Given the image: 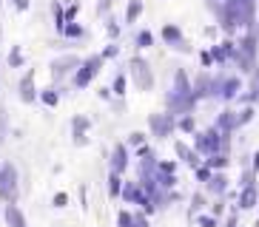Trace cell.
Wrapping results in <instances>:
<instances>
[{
	"instance_id": "obj_1",
	"label": "cell",
	"mask_w": 259,
	"mask_h": 227,
	"mask_svg": "<svg viewBox=\"0 0 259 227\" xmlns=\"http://www.w3.org/2000/svg\"><path fill=\"white\" fill-rule=\"evenodd\" d=\"M165 102H168V114L171 117H185V114H194V108H197L199 99L194 97V85H191L188 74H185L183 68L174 71V85L168 91Z\"/></svg>"
},
{
	"instance_id": "obj_2",
	"label": "cell",
	"mask_w": 259,
	"mask_h": 227,
	"mask_svg": "<svg viewBox=\"0 0 259 227\" xmlns=\"http://www.w3.org/2000/svg\"><path fill=\"white\" fill-rule=\"evenodd\" d=\"M256 60H259V23L245 29V34L239 37V43L234 48V57H231V63L239 68V74H251L259 66Z\"/></svg>"
},
{
	"instance_id": "obj_3",
	"label": "cell",
	"mask_w": 259,
	"mask_h": 227,
	"mask_svg": "<svg viewBox=\"0 0 259 227\" xmlns=\"http://www.w3.org/2000/svg\"><path fill=\"white\" fill-rule=\"evenodd\" d=\"M20 196V176H17V167L12 162H3L0 167V199L6 204H15Z\"/></svg>"
},
{
	"instance_id": "obj_4",
	"label": "cell",
	"mask_w": 259,
	"mask_h": 227,
	"mask_svg": "<svg viewBox=\"0 0 259 227\" xmlns=\"http://www.w3.org/2000/svg\"><path fill=\"white\" fill-rule=\"evenodd\" d=\"M128 77L134 80V85H137L140 91L154 88V71H151V66H148V60L140 57V54H134L128 60Z\"/></svg>"
},
{
	"instance_id": "obj_5",
	"label": "cell",
	"mask_w": 259,
	"mask_h": 227,
	"mask_svg": "<svg viewBox=\"0 0 259 227\" xmlns=\"http://www.w3.org/2000/svg\"><path fill=\"white\" fill-rule=\"evenodd\" d=\"M222 142H225V134H220L217 128L199 131L194 136V151L202 156H213V153H222Z\"/></svg>"
},
{
	"instance_id": "obj_6",
	"label": "cell",
	"mask_w": 259,
	"mask_h": 227,
	"mask_svg": "<svg viewBox=\"0 0 259 227\" xmlns=\"http://www.w3.org/2000/svg\"><path fill=\"white\" fill-rule=\"evenodd\" d=\"M103 66H106L103 54H92V57H85V60L80 63V68L74 71V85H77V88H89L92 80L103 71Z\"/></svg>"
},
{
	"instance_id": "obj_7",
	"label": "cell",
	"mask_w": 259,
	"mask_h": 227,
	"mask_svg": "<svg viewBox=\"0 0 259 227\" xmlns=\"http://www.w3.org/2000/svg\"><path fill=\"white\" fill-rule=\"evenodd\" d=\"M239 91H242V80L234 74H220L217 80H213V97L222 99V102H231L234 97H239Z\"/></svg>"
},
{
	"instance_id": "obj_8",
	"label": "cell",
	"mask_w": 259,
	"mask_h": 227,
	"mask_svg": "<svg viewBox=\"0 0 259 227\" xmlns=\"http://www.w3.org/2000/svg\"><path fill=\"white\" fill-rule=\"evenodd\" d=\"M160 37H162V43H165V45H171L174 51H183V54H188V51H191L188 40H185L183 29H180L177 23H165V26L160 29Z\"/></svg>"
},
{
	"instance_id": "obj_9",
	"label": "cell",
	"mask_w": 259,
	"mask_h": 227,
	"mask_svg": "<svg viewBox=\"0 0 259 227\" xmlns=\"http://www.w3.org/2000/svg\"><path fill=\"white\" fill-rule=\"evenodd\" d=\"M174 128H177V120L171 114H151L148 117V131L157 139H168V136L174 134Z\"/></svg>"
},
{
	"instance_id": "obj_10",
	"label": "cell",
	"mask_w": 259,
	"mask_h": 227,
	"mask_svg": "<svg viewBox=\"0 0 259 227\" xmlns=\"http://www.w3.org/2000/svg\"><path fill=\"white\" fill-rule=\"evenodd\" d=\"M80 57H74V54H63V57H57V60L52 63V77L54 80H63L66 74H74L77 68H80Z\"/></svg>"
},
{
	"instance_id": "obj_11",
	"label": "cell",
	"mask_w": 259,
	"mask_h": 227,
	"mask_svg": "<svg viewBox=\"0 0 259 227\" xmlns=\"http://www.w3.org/2000/svg\"><path fill=\"white\" fill-rule=\"evenodd\" d=\"M213 128L220 131V134H234V131L242 128V122H239V111H234V108H225V111L217 117V122H213Z\"/></svg>"
},
{
	"instance_id": "obj_12",
	"label": "cell",
	"mask_w": 259,
	"mask_h": 227,
	"mask_svg": "<svg viewBox=\"0 0 259 227\" xmlns=\"http://www.w3.org/2000/svg\"><path fill=\"white\" fill-rule=\"evenodd\" d=\"M213 80H217V77H211L208 71H199V74L191 80V85H194V97L197 99L213 97Z\"/></svg>"
},
{
	"instance_id": "obj_13",
	"label": "cell",
	"mask_w": 259,
	"mask_h": 227,
	"mask_svg": "<svg viewBox=\"0 0 259 227\" xmlns=\"http://www.w3.org/2000/svg\"><path fill=\"white\" fill-rule=\"evenodd\" d=\"M128 159H131V153H128V145L125 142H117L114 145V151H111V174H125V167H128Z\"/></svg>"
},
{
	"instance_id": "obj_14",
	"label": "cell",
	"mask_w": 259,
	"mask_h": 227,
	"mask_svg": "<svg viewBox=\"0 0 259 227\" xmlns=\"http://www.w3.org/2000/svg\"><path fill=\"white\" fill-rule=\"evenodd\" d=\"M234 48H236V40H231V37H225L222 43L211 45L213 63H231V57H234Z\"/></svg>"
},
{
	"instance_id": "obj_15",
	"label": "cell",
	"mask_w": 259,
	"mask_h": 227,
	"mask_svg": "<svg viewBox=\"0 0 259 227\" xmlns=\"http://www.w3.org/2000/svg\"><path fill=\"white\" fill-rule=\"evenodd\" d=\"M228 185H231V179L222 171H213L211 174V179L205 182V190L211 193V196H225V190H228Z\"/></svg>"
},
{
	"instance_id": "obj_16",
	"label": "cell",
	"mask_w": 259,
	"mask_h": 227,
	"mask_svg": "<svg viewBox=\"0 0 259 227\" xmlns=\"http://www.w3.org/2000/svg\"><path fill=\"white\" fill-rule=\"evenodd\" d=\"M259 202V190L256 185H248V188L239 190V199H236V204H239V210H253Z\"/></svg>"
},
{
	"instance_id": "obj_17",
	"label": "cell",
	"mask_w": 259,
	"mask_h": 227,
	"mask_svg": "<svg viewBox=\"0 0 259 227\" xmlns=\"http://www.w3.org/2000/svg\"><path fill=\"white\" fill-rule=\"evenodd\" d=\"M40 94H37V88H34V71H26L23 74V80H20V99L23 102H34Z\"/></svg>"
},
{
	"instance_id": "obj_18",
	"label": "cell",
	"mask_w": 259,
	"mask_h": 227,
	"mask_svg": "<svg viewBox=\"0 0 259 227\" xmlns=\"http://www.w3.org/2000/svg\"><path fill=\"white\" fill-rule=\"evenodd\" d=\"M92 128V120L89 117H74L71 120V131H74V142L77 145H85L89 139H85V131Z\"/></svg>"
},
{
	"instance_id": "obj_19",
	"label": "cell",
	"mask_w": 259,
	"mask_h": 227,
	"mask_svg": "<svg viewBox=\"0 0 259 227\" xmlns=\"http://www.w3.org/2000/svg\"><path fill=\"white\" fill-rule=\"evenodd\" d=\"M3 216H6V224H9V227H29V221H26L23 210H20L17 204H6Z\"/></svg>"
},
{
	"instance_id": "obj_20",
	"label": "cell",
	"mask_w": 259,
	"mask_h": 227,
	"mask_svg": "<svg viewBox=\"0 0 259 227\" xmlns=\"http://www.w3.org/2000/svg\"><path fill=\"white\" fill-rule=\"evenodd\" d=\"M174 151H177V156L183 159L185 165H191V167H199V153L194 151V148H188V145L185 142H174Z\"/></svg>"
},
{
	"instance_id": "obj_21",
	"label": "cell",
	"mask_w": 259,
	"mask_h": 227,
	"mask_svg": "<svg viewBox=\"0 0 259 227\" xmlns=\"http://www.w3.org/2000/svg\"><path fill=\"white\" fill-rule=\"evenodd\" d=\"M143 0H128L125 3V26H131V23H137L140 17H143Z\"/></svg>"
},
{
	"instance_id": "obj_22",
	"label": "cell",
	"mask_w": 259,
	"mask_h": 227,
	"mask_svg": "<svg viewBox=\"0 0 259 227\" xmlns=\"http://www.w3.org/2000/svg\"><path fill=\"white\" fill-rule=\"evenodd\" d=\"M245 102H259V66L251 71V91L248 94H242Z\"/></svg>"
},
{
	"instance_id": "obj_23",
	"label": "cell",
	"mask_w": 259,
	"mask_h": 227,
	"mask_svg": "<svg viewBox=\"0 0 259 227\" xmlns=\"http://www.w3.org/2000/svg\"><path fill=\"white\" fill-rule=\"evenodd\" d=\"M205 165L211 167V171H222V167L231 165V159H228V153H213V156L205 159Z\"/></svg>"
},
{
	"instance_id": "obj_24",
	"label": "cell",
	"mask_w": 259,
	"mask_h": 227,
	"mask_svg": "<svg viewBox=\"0 0 259 227\" xmlns=\"http://www.w3.org/2000/svg\"><path fill=\"white\" fill-rule=\"evenodd\" d=\"M60 34H66L69 40H80V37L85 34V29H83V26H80V23L74 20V23H66V29H63Z\"/></svg>"
},
{
	"instance_id": "obj_25",
	"label": "cell",
	"mask_w": 259,
	"mask_h": 227,
	"mask_svg": "<svg viewBox=\"0 0 259 227\" xmlns=\"http://www.w3.org/2000/svg\"><path fill=\"white\" fill-rule=\"evenodd\" d=\"M134 43H137V48H151V45H154V34L148 29H143V31H137Z\"/></svg>"
},
{
	"instance_id": "obj_26",
	"label": "cell",
	"mask_w": 259,
	"mask_h": 227,
	"mask_svg": "<svg viewBox=\"0 0 259 227\" xmlns=\"http://www.w3.org/2000/svg\"><path fill=\"white\" fill-rule=\"evenodd\" d=\"M120 193H122V176L111 174L108 176V196H120Z\"/></svg>"
},
{
	"instance_id": "obj_27",
	"label": "cell",
	"mask_w": 259,
	"mask_h": 227,
	"mask_svg": "<svg viewBox=\"0 0 259 227\" xmlns=\"http://www.w3.org/2000/svg\"><path fill=\"white\" fill-rule=\"evenodd\" d=\"M23 63H26V57H23V51H20V45H12V51H9V66L20 68Z\"/></svg>"
},
{
	"instance_id": "obj_28",
	"label": "cell",
	"mask_w": 259,
	"mask_h": 227,
	"mask_svg": "<svg viewBox=\"0 0 259 227\" xmlns=\"http://www.w3.org/2000/svg\"><path fill=\"white\" fill-rule=\"evenodd\" d=\"M40 99H43V105L54 108L57 102H60V94H57L54 88H46V91H40Z\"/></svg>"
},
{
	"instance_id": "obj_29",
	"label": "cell",
	"mask_w": 259,
	"mask_h": 227,
	"mask_svg": "<svg viewBox=\"0 0 259 227\" xmlns=\"http://www.w3.org/2000/svg\"><path fill=\"white\" fill-rule=\"evenodd\" d=\"M6 136H9V114H6V108L0 105V145L6 142Z\"/></svg>"
},
{
	"instance_id": "obj_30",
	"label": "cell",
	"mask_w": 259,
	"mask_h": 227,
	"mask_svg": "<svg viewBox=\"0 0 259 227\" xmlns=\"http://www.w3.org/2000/svg\"><path fill=\"white\" fill-rule=\"evenodd\" d=\"M125 85H128V80H125V74L120 71V74L114 77V85H111V91H114L117 97H122V94H125Z\"/></svg>"
},
{
	"instance_id": "obj_31",
	"label": "cell",
	"mask_w": 259,
	"mask_h": 227,
	"mask_svg": "<svg viewBox=\"0 0 259 227\" xmlns=\"http://www.w3.org/2000/svg\"><path fill=\"white\" fill-rule=\"evenodd\" d=\"M117 227H134V213L120 210L117 213Z\"/></svg>"
},
{
	"instance_id": "obj_32",
	"label": "cell",
	"mask_w": 259,
	"mask_h": 227,
	"mask_svg": "<svg viewBox=\"0 0 259 227\" xmlns=\"http://www.w3.org/2000/svg\"><path fill=\"white\" fill-rule=\"evenodd\" d=\"M177 128L185 131V134H194V114H185L183 120L177 122Z\"/></svg>"
},
{
	"instance_id": "obj_33",
	"label": "cell",
	"mask_w": 259,
	"mask_h": 227,
	"mask_svg": "<svg viewBox=\"0 0 259 227\" xmlns=\"http://www.w3.org/2000/svg\"><path fill=\"white\" fill-rule=\"evenodd\" d=\"M145 139H148V136L143 134V131H134V134H128V139H125V145H145Z\"/></svg>"
},
{
	"instance_id": "obj_34",
	"label": "cell",
	"mask_w": 259,
	"mask_h": 227,
	"mask_svg": "<svg viewBox=\"0 0 259 227\" xmlns=\"http://www.w3.org/2000/svg\"><path fill=\"white\" fill-rule=\"evenodd\" d=\"M77 15H80V3H71V6H66V23H74Z\"/></svg>"
},
{
	"instance_id": "obj_35",
	"label": "cell",
	"mask_w": 259,
	"mask_h": 227,
	"mask_svg": "<svg viewBox=\"0 0 259 227\" xmlns=\"http://www.w3.org/2000/svg\"><path fill=\"white\" fill-rule=\"evenodd\" d=\"M194 171H197V179L199 182H208V179H211V174H213V171H211V167H194Z\"/></svg>"
},
{
	"instance_id": "obj_36",
	"label": "cell",
	"mask_w": 259,
	"mask_h": 227,
	"mask_svg": "<svg viewBox=\"0 0 259 227\" xmlns=\"http://www.w3.org/2000/svg\"><path fill=\"white\" fill-rule=\"evenodd\" d=\"M117 0H100L97 3V15H106V12H111V6H114Z\"/></svg>"
},
{
	"instance_id": "obj_37",
	"label": "cell",
	"mask_w": 259,
	"mask_h": 227,
	"mask_svg": "<svg viewBox=\"0 0 259 227\" xmlns=\"http://www.w3.org/2000/svg\"><path fill=\"white\" fill-rule=\"evenodd\" d=\"M117 54H120V45H106V51H103V60H111V57H117Z\"/></svg>"
},
{
	"instance_id": "obj_38",
	"label": "cell",
	"mask_w": 259,
	"mask_h": 227,
	"mask_svg": "<svg viewBox=\"0 0 259 227\" xmlns=\"http://www.w3.org/2000/svg\"><path fill=\"white\" fill-rule=\"evenodd\" d=\"M106 31H108V37H120V23H106Z\"/></svg>"
},
{
	"instance_id": "obj_39",
	"label": "cell",
	"mask_w": 259,
	"mask_h": 227,
	"mask_svg": "<svg viewBox=\"0 0 259 227\" xmlns=\"http://www.w3.org/2000/svg\"><path fill=\"white\" fill-rule=\"evenodd\" d=\"M253 174H256V171H245V174H242V182H239V188H248V185H253Z\"/></svg>"
},
{
	"instance_id": "obj_40",
	"label": "cell",
	"mask_w": 259,
	"mask_h": 227,
	"mask_svg": "<svg viewBox=\"0 0 259 227\" xmlns=\"http://www.w3.org/2000/svg\"><path fill=\"white\" fill-rule=\"evenodd\" d=\"M251 120H253V108H245V111H239V122H242V125H248Z\"/></svg>"
},
{
	"instance_id": "obj_41",
	"label": "cell",
	"mask_w": 259,
	"mask_h": 227,
	"mask_svg": "<svg viewBox=\"0 0 259 227\" xmlns=\"http://www.w3.org/2000/svg\"><path fill=\"white\" fill-rule=\"evenodd\" d=\"M134 227H148V216L145 213H134Z\"/></svg>"
},
{
	"instance_id": "obj_42",
	"label": "cell",
	"mask_w": 259,
	"mask_h": 227,
	"mask_svg": "<svg viewBox=\"0 0 259 227\" xmlns=\"http://www.w3.org/2000/svg\"><path fill=\"white\" fill-rule=\"evenodd\" d=\"M199 224H202V227H217V216H199Z\"/></svg>"
},
{
	"instance_id": "obj_43",
	"label": "cell",
	"mask_w": 259,
	"mask_h": 227,
	"mask_svg": "<svg viewBox=\"0 0 259 227\" xmlns=\"http://www.w3.org/2000/svg\"><path fill=\"white\" fill-rule=\"evenodd\" d=\"M160 171H165V174H177V162H160Z\"/></svg>"
},
{
	"instance_id": "obj_44",
	"label": "cell",
	"mask_w": 259,
	"mask_h": 227,
	"mask_svg": "<svg viewBox=\"0 0 259 227\" xmlns=\"http://www.w3.org/2000/svg\"><path fill=\"white\" fill-rule=\"evenodd\" d=\"M66 202H69L66 193H57V196H54V207H66Z\"/></svg>"
},
{
	"instance_id": "obj_45",
	"label": "cell",
	"mask_w": 259,
	"mask_h": 227,
	"mask_svg": "<svg viewBox=\"0 0 259 227\" xmlns=\"http://www.w3.org/2000/svg\"><path fill=\"white\" fill-rule=\"evenodd\" d=\"M199 60H202V66H211V63H213V57H211V51H202V54H199Z\"/></svg>"
},
{
	"instance_id": "obj_46",
	"label": "cell",
	"mask_w": 259,
	"mask_h": 227,
	"mask_svg": "<svg viewBox=\"0 0 259 227\" xmlns=\"http://www.w3.org/2000/svg\"><path fill=\"white\" fill-rule=\"evenodd\" d=\"M12 3H15L17 12H26V9H29V0H12Z\"/></svg>"
},
{
	"instance_id": "obj_47",
	"label": "cell",
	"mask_w": 259,
	"mask_h": 227,
	"mask_svg": "<svg viewBox=\"0 0 259 227\" xmlns=\"http://www.w3.org/2000/svg\"><path fill=\"white\" fill-rule=\"evenodd\" d=\"M225 227H239V224H236V216H231V219L225 221Z\"/></svg>"
},
{
	"instance_id": "obj_48",
	"label": "cell",
	"mask_w": 259,
	"mask_h": 227,
	"mask_svg": "<svg viewBox=\"0 0 259 227\" xmlns=\"http://www.w3.org/2000/svg\"><path fill=\"white\" fill-rule=\"evenodd\" d=\"M253 171H259V151L253 153Z\"/></svg>"
},
{
	"instance_id": "obj_49",
	"label": "cell",
	"mask_w": 259,
	"mask_h": 227,
	"mask_svg": "<svg viewBox=\"0 0 259 227\" xmlns=\"http://www.w3.org/2000/svg\"><path fill=\"white\" fill-rule=\"evenodd\" d=\"M256 227H259V219H256Z\"/></svg>"
},
{
	"instance_id": "obj_50",
	"label": "cell",
	"mask_w": 259,
	"mask_h": 227,
	"mask_svg": "<svg viewBox=\"0 0 259 227\" xmlns=\"http://www.w3.org/2000/svg\"><path fill=\"white\" fill-rule=\"evenodd\" d=\"M251 3H256V0H251Z\"/></svg>"
},
{
	"instance_id": "obj_51",
	"label": "cell",
	"mask_w": 259,
	"mask_h": 227,
	"mask_svg": "<svg viewBox=\"0 0 259 227\" xmlns=\"http://www.w3.org/2000/svg\"><path fill=\"white\" fill-rule=\"evenodd\" d=\"M0 167H3V165H0Z\"/></svg>"
}]
</instances>
